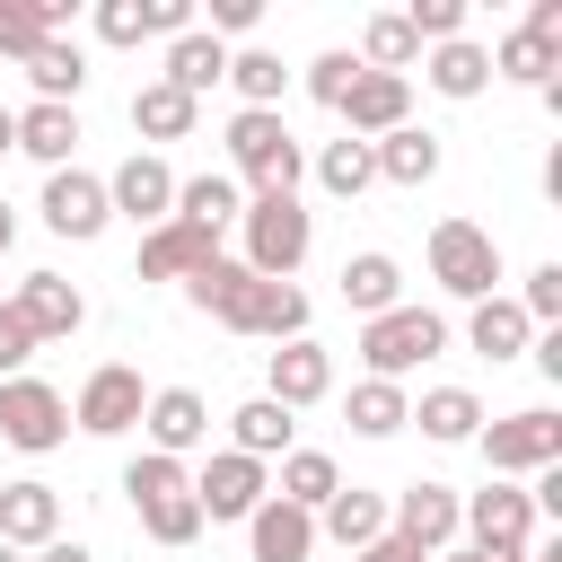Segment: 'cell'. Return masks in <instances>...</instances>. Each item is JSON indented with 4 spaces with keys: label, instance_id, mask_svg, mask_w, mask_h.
<instances>
[{
    "label": "cell",
    "instance_id": "obj_15",
    "mask_svg": "<svg viewBox=\"0 0 562 562\" xmlns=\"http://www.w3.org/2000/svg\"><path fill=\"white\" fill-rule=\"evenodd\" d=\"M386 536H404L422 562L448 553V544H457V492H448V483H404V492L386 501Z\"/></svg>",
    "mask_w": 562,
    "mask_h": 562
},
{
    "label": "cell",
    "instance_id": "obj_42",
    "mask_svg": "<svg viewBox=\"0 0 562 562\" xmlns=\"http://www.w3.org/2000/svg\"><path fill=\"white\" fill-rule=\"evenodd\" d=\"M518 307H527V325H562V263H536L527 290H518Z\"/></svg>",
    "mask_w": 562,
    "mask_h": 562
},
{
    "label": "cell",
    "instance_id": "obj_10",
    "mask_svg": "<svg viewBox=\"0 0 562 562\" xmlns=\"http://www.w3.org/2000/svg\"><path fill=\"white\" fill-rule=\"evenodd\" d=\"M263 492H272V465H255V457H237V448H220L202 474H193V509H202V527H220V518H255L263 509Z\"/></svg>",
    "mask_w": 562,
    "mask_h": 562
},
{
    "label": "cell",
    "instance_id": "obj_12",
    "mask_svg": "<svg viewBox=\"0 0 562 562\" xmlns=\"http://www.w3.org/2000/svg\"><path fill=\"white\" fill-rule=\"evenodd\" d=\"M105 220H114L105 176H88V167H53V176H44V228H53V237L88 246V237H105Z\"/></svg>",
    "mask_w": 562,
    "mask_h": 562
},
{
    "label": "cell",
    "instance_id": "obj_39",
    "mask_svg": "<svg viewBox=\"0 0 562 562\" xmlns=\"http://www.w3.org/2000/svg\"><path fill=\"white\" fill-rule=\"evenodd\" d=\"M228 88H237V105H263V114H281V88H290V70H281V53L246 44V53H228Z\"/></svg>",
    "mask_w": 562,
    "mask_h": 562
},
{
    "label": "cell",
    "instance_id": "obj_13",
    "mask_svg": "<svg viewBox=\"0 0 562 562\" xmlns=\"http://www.w3.org/2000/svg\"><path fill=\"white\" fill-rule=\"evenodd\" d=\"M263 395H272L281 413H299V404H325V395H334V351H325L316 334H299V342H272V351H263Z\"/></svg>",
    "mask_w": 562,
    "mask_h": 562
},
{
    "label": "cell",
    "instance_id": "obj_45",
    "mask_svg": "<svg viewBox=\"0 0 562 562\" xmlns=\"http://www.w3.org/2000/svg\"><path fill=\"white\" fill-rule=\"evenodd\" d=\"M26 360H35V334H26L18 307L0 299V378H26Z\"/></svg>",
    "mask_w": 562,
    "mask_h": 562
},
{
    "label": "cell",
    "instance_id": "obj_8",
    "mask_svg": "<svg viewBox=\"0 0 562 562\" xmlns=\"http://www.w3.org/2000/svg\"><path fill=\"white\" fill-rule=\"evenodd\" d=\"M430 281L448 290V299H492V281H501V246H492V228H474V220H439L430 228Z\"/></svg>",
    "mask_w": 562,
    "mask_h": 562
},
{
    "label": "cell",
    "instance_id": "obj_27",
    "mask_svg": "<svg viewBox=\"0 0 562 562\" xmlns=\"http://www.w3.org/2000/svg\"><path fill=\"white\" fill-rule=\"evenodd\" d=\"M158 79H167L176 97H193V105H202V88H220V79H228V44L193 26V35H176V44H167V70H158Z\"/></svg>",
    "mask_w": 562,
    "mask_h": 562
},
{
    "label": "cell",
    "instance_id": "obj_4",
    "mask_svg": "<svg viewBox=\"0 0 562 562\" xmlns=\"http://www.w3.org/2000/svg\"><path fill=\"white\" fill-rule=\"evenodd\" d=\"M246 272L255 281H290L299 263H307V246H316V220H307V202L299 193H246Z\"/></svg>",
    "mask_w": 562,
    "mask_h": 562
},
{
    "label": "cell",
    "instance_id": "obj_33",
    "mask_svg": "<svg viewBox=\"0 0 562 562\" xmlns=\"http://www.w3.org/2000/svg\"><path fill=\"white\" fill-rule=\"evenodd\" d=\"M334 492H342V474H334V457H325V448H290V457H281V474H272V501H290V509H307V518H316Z\"/></svg>",
    "mask_w": 562,
    "mask_h": 562
},
{
    "label": "cell",
    "instance_id": "obj_9",
    "mask_svg": "<svg viewBox=\"0 0 562 562\" xmlns=\"http://www.w3.org/2000/svg\"><path fill=\"white\" fill-rule=\"evenodd\" d=\"M0 439L26 457H53L70 439V395L44 378H0Z\"/></svg>",
    "mask_w": 562,
    "mask_h": 562
},
{
    "label": "cell",
    "instance_id": "obj_16",
    "mask_svg": "<svg viewBox=\"0 0 562 562\" xmlns=\"http://www.w3.org/2000/svg\"><path fill=\"white\" fill-rule=\"evenodd\" d=\"M9 307H18V325H26L35 342H70V334L88 325V299H79V290H70L61 272H26Z\"/></svg>",
    "mask_w": 562,
    "mask_h": 562
},
{
    "label": "cell",
    "instance_id": "obj_51",
    "mask_svg": "<svg viewBox=\"0 0 562 562\" xmlns=\"http://www.w3.org/2000/svg\"><path fill=\"white\" fill-rule=\"evenodd\" d=\"M18 149V105H0V158Z\"/></svg>",
    "mask_w": 562,
    "mask_h": 562
},
{
    "label": "cell",
    "instance_id": "obj_14",
    "mask_svg": "<svg viewBox=\"0 0 562 562\" xmlns=\"http://www.w3.org/2000/svg\"><path fill=\"white\" fill-rule=\"evenodd\" d=\"M105 202H114V220H132V228H158V220L176 211V167H167L158 149H132V158L105 176Z\"/></svg>",
    "mask_w": 562,
    "mask_h": 562
},
{
    "label": "cell",
    "instance_id": "obj_44",
    "mask_svg": "<svg viewBox=\"0 0 562 562\" xmlns=\"http://www.w3.org/2000/svg\"><path fill=\"white\" fill-rule=\"evenodd\" d=\"M97 35L105 44H140L149 35V0H97Z\"/></svg>",
    "mask_w": 562,
    "mask_h": 562
},
{
    "label": "cell",
    "instance_id": "obj_7",
    "mask_svg": "<svg viewBox=\"0 0 562 562\" xmlns=\"http://www.w3.org/2000/svg\"><path fill=\"white\" fill-rule=\"evenodd\" d=\"M474 448H483L492 483H509V474H544V465H562V413H544V404L501 413V422L474 430Z\"/></svg>",
    "mask_w": 562,
    "mask_h": 562
},
{
    "label": "cell",
    "instance_id": "obj_49",
    "mask_svg": "<svg viewBox=\"0 0 562 562\" xmlns=\"http://www.w3.org/2000/svg\"><path fill=\"white\" fill-rule=\"evenodd\" d=\"M26 562H97V553H88V544H70V536H53V544H44V553H26Z\"/></svg>",
    "mask_w": 562,
    "mask_h": 562
},
{
    "label": "cell",
    "instance_id": "obj_19",
    "mask_svg": "<svg viewBox=\"0 0 562 562\" xmlns=\"http://www.w3.org/2000/svg\"><path fill=\"white\" fill-rule=\"evenodd\" d=\"M342 123H351V140H386L404 114H413V79H386V70H360L351 79V97L334 105Z\"/></svg>",
    "mask_w": 562,
    "mask_h": 562
},
{
    "label": "cell",
    "instance_id": "obj_28",
    "mask_svg": "<svg viewBox=\"0 0 562 562\" xmlns=\"http://www.w3.org/2000/svg\"><path fill=\"white\" fill-rule=\"evenodd\" d=\"M422 79H430V88H439L448 105H465V97H483V88H492V53H483L474 35H457V44H430Z\"/></svg>",
    "mask_w": 562,
    "mask_h": 562
},
{
    "label": "cell",
    "instance_id": "obj_48",
    "mask_svg": "<svg viewBox=\"0 0 562 562\" xmlns=\"http://www.w3.org/2000/svg\"><path fill=\"white\" fill-rule=\"evenodd\" d=\"M351 562H422V553H413V544H404V536H378V544H360V553H351Z\"/></svg>",
    "mask_w": 562,
    "mask_h": 562
},
{
    "label": "cell",
    "instance_id": "obj_40",
    "mask_svg": "<svg viewBox=\"0 0 562 562\" xmlns=\"http://www.w3.org/2000/svg\"><path fill=\"white\" fill-rule=\"evenodd\" d=\"M404 26H413V44H457L465 35V0H413Z\"/></svg>",
    "mask_w": 562,
    "mask_h": 562
},
{
    "label": "cell",
    "instance_id": "obj_53",
    "mask_svg": "<svg viewBox=\"0 0 562 562\" xmlns=\"http://www.w3.org/2000/svg\"><path fill=\"white\" fill-rule=\"evenodd\" d=\"M430 562H483V553H465V544H448V553H430Z\"/></svg>",
    "mask_w": 562,
    "mask_h": 562
},
{
    "label": "cell",
    "instance_id": "obj_22",
    "mask_svg": "<svg viewBox=\"0 0 562 562\" xmlns=\"http://www.w3.org/2000/svg\"><path fill=\"white\" fill-rule=\"evenodd\" d=\"M246 553H255V562H307V553H316V518L263 492V509L246 518Z\"/></svg>",
    "mask_w": 562,
    "mask_h": 562
},
{
    "label": "cell",
    "instance_id": "obj_31",
    "mask_svg": "<svg viewBox=\"0 0 562 562\" xmlns=\"http://www.w3.org/2000/svg\"><path fill=\"white\" fill-rule=\"evenodd\" d=\"M369 158H378V176H386V184H430V176H439V132L395 123L386 140H369Z\"/></svg>",
    "mask_w": 562,
    "mask_h": 562
},
{
    "label": "cell",
    "instance_id": "obj_18",
    "mask_svg": "<svg viewBox=\"0 0 562 562\" xmlns=\"http://www.w3.org/2000/svg\"><path fill=\"white\" fill-rule=\"evenodd\" d=\"M61 536V492L53 483H0V544H18V553H44Z\"/></svg>",
    "mask_w": 562,
    "mask_h": 562
},
{
    "label": "cell",
    "instance_id": "obj_5",
    "mask_svg": "<svg viewBox=\"0 0 562 562\" xmlns=\"http://www.w3.org/2000/svg\"><path fill=\"white\" fill-rule=\"evenodd\" d=\"M439 351H448V316H439V307H413V299H404V307H386V316L360 325L369 378H395V386H404V378H413L422 360H439Z\"/></svg>",
    "mask_w": 562,
    "mask_h": 562
},
{
    "label": "cell",
    "instance_id": "obj_3",
    "mask_svg": "<svg viewBox=\"0 0 562 562\" xmlns=\"http://www.w3.org/2000/svg\"><path fill=\"white\" fill-rule=\"evenodd\" d=\"M299 167L307 158H299L281 114H263V105L228 114V176H237V193H299Z\"/></svg>",
    "mask_w": 562,
    "mask_h": 562
},
{
    "label": "cell",
    "instance_id": "obj_34",
    "mask_svg": "<svg viewBox=\"0 0 562 562\" xmlns=\"http://www.w3.org/2000/svg\"><path fill=\"white\" fill-rule=\"evenodd\" d=\"M193 123H202V105H193V97H176L167 79L132 88V132H140V140H193Z\"/></svg>",
    "mask_w": 562,
    "mask_h": 562
},
{
    "label": "cell",
    "instance_id": "obj_37",
    "mask_svg": "<svg viewBox=\"0 0 562 562\" xmlns=\"http://www.w3.org/2000/svg\"><path fill=\"white\" fill-rule=\"evenodd\" d=\"M316 184H325L334 202H360V193L378 184V158H369V140H351V132H342V140H325V149H316Z\"/></svg>",
    "mask_w": 562,
    "mask_h": 562
},
{
    "label": "cell",
    "instance_id": "obj_11",
    "mask_svg": "<svg viewBox=\"0 0 562 562\" xmlns=\"http://www.w3.org/2000/svg\"><path fill=\"white\" fill-rule=\"evenodd\" d=\"M140 404H149V386H140V369H123V360H105V369H88V386H79V404H70V422H79L88 439H123V430H140Z\"/></svg>",
    "mask_w": 562,
    "mask_h": 562
},
{
    "label": "cell",
    "instance_id": "obj_43",
    "mask_svg": "<svg viewBox=\"0 0 562 562\" xmlns=\"http://www.w3.org/2000/svg\"><path fill=\"white\" fill-rule=\"evenodd\" d=\"M44 44V26H35V0H0V61H26Z\"/></svg>",
    "mask_w": 562,
    "mask_h": 562
},
{
    "label": "cell",
    "instance_id": "obj_30",
    "mask_svg": "<svg viewBox=\"0 0 562 562\" xmlns=\"http://www.w3.org/2000/svg\"><path fill=\"white\" fill-rule=\"evenodd\" d=\"M18 149L44 158V176L70 167V149H79V105H18Z\"/></svg>",
    "mask_w": 562,
    "mask_h": 562
},
{
    "label": "cell",
    "instance_id": "obj_6",
    "mask_svg": "<svg viewBox=\"0 0 562 562\" xmlns=\"http://www.w3.org/2000/svg\"><path fill=\"white\" fill-rule=\"evenodd\" d=\"M457 536H465V553H483V562H518V553L536 544V501H527L518 483L457 492Z\"/></svg>",
    "mask_w": 562,
    "mask_h": 562
},
{
    "label": "cell",
    "instance_id": "obj_47",
    "mask_svg": "<svg viewBox=\"0 0 562 562\" xmlns=\"http://www.w3.org/2000/svg\"><path fill=\"white\" fill-rule=\"evenodd\" d=\"M527 35L562 53V0H527Z\"/></svg>",
    "mask_w": 562,
    "mask_h": 562
},
{
    "label": "cell",
    "instance_id": "obj_1",
    "mask_svg": "<svg viewBox=\"0 0 562 562\" xmlns=\"http://www.w3.org/2000/svg\"><path fill=\"white\" fill-rule=\"evenodd\" d=\"M184 299H193L202 316H220L228 334H263V342H299V334H307V290H299V281H255V272L228 263V255H211V263L184 281Z\"/></svg>",
    "mask_w": 562,
    "mask_h": 562
},
{
    "label": "cell",
    "instance_id": "obj_2",
    "mask_svg": "<svg viewBox=\"0 0 562 562\" xmlns=\"http://www.w3.org/2000/svg\"><path fill=\"white\" fill-rule=\"evenodd\" d=\"M123 492H132V518H140V536L149 544H193L202 536V509H193V474H184V457H158V448H140L132 465H123Z\"/></svg>",
    "mask_w": 562,
    "mask_h": 562
},
{
    "label": "cell",
    "instance_id": "obj_35",
    "mask_svg": "<svg viewBox=\"0 0 562 562\" xmlns=\"http://www.w3.org/2000/svg\"><path fill=\"white\" fill-rule=\"evenodd\" d=\"M360 70H386V79H404L413 61H422V44H413V26H404V9H378L369 26H360V53H351Z\"/></svg>",
    "mask_w": 562,
    "mask_h": 562
},
{
    "label": "cell",
    "instance_id": "obj_29",
    "mask_svg": "<svg viewBox=\"0 0 562 562\" xmlns=\"http://www.w3.org/2000/svg\"><path fill=\"white\" fill-rule=\"evenodd\" d=\"M290 430H299V422H290V413H281L272 395H246V404L228 413V448H237V457H255V465L290 457Z\"/></svg>",
    "mask_w": 562,
    "mask_h": 562
},
{
    "label": "cell",
    "instance_id": "obj_17",
    "mask_svg": "<svg viewBox=\"0 0 562 562\" xmlns=\"http://www.w3.org/2000/svg\"><path fill=\"white\" fill-rule=\"evenodd\" d=\"M140 430H149V448H158V457H184V448H202V439H211V404H202L193 386H149Z\"/></svg>",
    "mask_w": 562,
    "mask_h": 562
},
{
    "label": "cell",
    "instance_id": "obj_24",
    "mask_svg": "<svg viewBox=\"0 0 562 562\" xmlns=\"http://www.w3.org/2000/svg\"><path fill=\"white\" fill-rule=\"evenodd\" d=\"M237 211H246V193H237V176H228V167H211V176H176V211H167V220H184V228L220 237Z\"/></svg>",
    "mask_w": 562,
    "mask_h": 562
},
{
    "label": "cell",
    "instance_id": "obj_52",
    "mask_svg": "<svg viewBox=\"0 0 562 562\" xmlns=\"http://www.w3.org/2000/svg\"><path fill=\"white\" fill-rule=\"evenodd\" d=\"M9 246H18V211L0 202V255H9Z\"/></svg>",
    "mask_w": 562,
    "mask_h": 562
},
{
    "label": "cell",
    "instance_id": "obj_26",
    "mask_svg": "<svg viewBox=\"0 0 562 562\" xmlns=\"http://www.w3.org/2000/svg\"><path fill=\"white\" fill-rule=\"evenodd\" d=\"M316 536H334L342 553L378 544V536H386V492H360V483H342V492L316 509Z\"/></svg>",
    "mask_w": 562,
    "mask_h": 562
},
{
    "label": "cell",
    "instance_id": "obj_25",
    "mask_svg": "<svg viewBox=\"0 0 562 562\" xmlns=\"http://www.w3.org/2000/svg\"><path fill=\"white\" fill-rule=\"evenodd\" d=\"M465 342H474V351L501 369V360H518V351L536 342V325H527V307H518V299H501V290H492V299H474V316H465Z\"/></svg>",
    "mask_w": 562,
    "mask_h": 562
},
{
    "label": "cell",
    "instance_id": "obj_32",
    "mask_svg": "<svg viewBox=\"0 0 562 562\" xmlns=\"http://www.w3.org/2000/svg\"><path fill=\"white\" fill-rule=\"evenodd\" d=\"M413 422H422V439H439V448H465V439L483 430V395H474V386H430V395L413 404Z\"/></svg>",
    "mask_w": 562,
    "mask_h": 562
},
{
    "label": "cell",
    "instance_id": "obj_54",
    "mask_svg": "<svg viewBox=\"0 0 562 562\" xmlns=\"http://www.w3.org/2000/svg\"><path fill=\"white\" fill-rule=\"evenodd\" d=\"M0 562H26V553H18V544H0Z\"/></svg>",
    "mask_w": 562,
    "mask_h": 562
},
{
    "label": "cell",
    "instance_id": "obj_50",
    "mask_svg": "<svg viewBox=\"0 0 562 562\" xmlns=\"http://www.w3.org/2000/svg\"><path fill=\"white\" fill-rule=\"evenodd\" d=\"M518 562H562V536H536V544H527Z\"/></svg>",
    "mask_w": 562,
    "mask_h": 562
},
{
    "label": "cell",
    "instance_id": "obj_23",
    "mask_svg": "<svg viewBox=\"0 0 562 562\" xmlns=\"http://www.w3.org/2000/svg\"><path fill=\"white\" fill-rule=\"evenodd\" d=\"M18 70L35 79V105H79V88H88V53H79V35H44Z\"/></svg>",
    "mask_w": 562,
    "mask_h": 562
},
{
    "label": "cell",
    "instance_id": "obj_21",
    "mask_svg": "<svg viewBox=\"0 0 562 562\" xmlns=\"http://www.w3.org/2000/svg\"><path fill=\"white\" fill-rule=\"evenodd\" d=\"M342 307L369 325V316H386V307H404V263L386 255V246H360V255H342Z\"/></svg>",
    "mask_w": 562,
    "mask_h": 562
},
{
    "label": "cell",
    "instance_id": "obj_36",
    "mask_svg": "<svg viewBox=\"0 0 562 562\" xmlns=\"http://www.w3.org/2000/svg\"><path fill=\"white\" fill-rule=\"evenodd\" d=\"M342 413H351V430H360V439H395V430L413 422V395H404L395 378H360Z\"/></svg>",
    "mask_w": 562,
    "mask_h": 562
},
{
    "label": "cell",
    "instance_id": "obj_20",
    "mask_svg": "<svg viewBox=\"0 0 562 562\" xmlns=\"http://www.w3.org/2000/svg\"><path fill=\"white\" fill-rule=\"evenodd\" d=\"M211 255H220V237H202V228H184V220L140 228V281H193Z\"/></svg>",
    "mask_w": 562,
    "mask_h": 562
},
{
    "label": "cell",
    "instance_id": "obj_38",
    "mask_svg": "<svg viewBox=\"0 0 562 562\" xmlns=\"http://www.w3.org/2000/svg\"><path fill=\"white\" fill-rule=\"evenodd\" d=\"M553 70H562V53H553V44H536L527 26H509V35L492 44V79H518V88H553Z\"/></svg>",
    "mask_w": 562,
    "mask_h": 562
},
{
    "label": "cell",
    "instance_id": "obj_41",
    "mask_svg": "<svg viewBox=\"0 0 562 562\" xmlns=\"http://www.w3.org/2000/svg\"><path fill=\"white\" fill-rule=\"evenodd\" d=\"M351 79H360V61H351V53H316V61H307V97H316V105H342V97H351Z\"/></svg>",
    "mask_w": 562,
    "mask_h": 562
},
{
    "label": "cell",
    "instance_id": "obj_46",
    "mask_svg": "<svg viewBox=\"0 0 562 562\" xmlns=\"http://www.w3.org/2000/svg\"><path fill=\"white\" fill-rule=\"evenodd\" d=\"M255 18H263V0H211V26L202 35H255Z\"/></svg>",
    "mask_w": 562,
    "mask_h": 562
}]
</instances>
